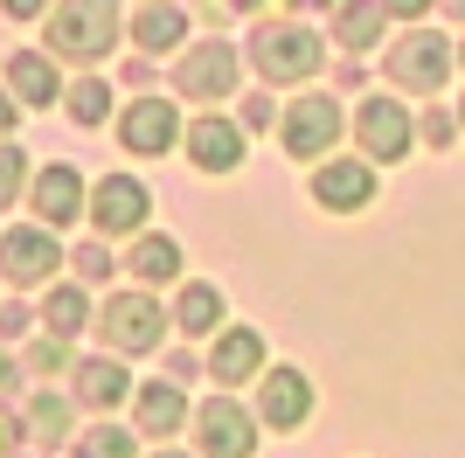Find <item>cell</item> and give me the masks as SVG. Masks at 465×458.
Returning <instances> with one entry per match:
<instances>
[{
  "mask_svg": "<svg viewBox=\"0 0 465 458\" xmlns=\"http://www.w3.org/2000/svg\"><path fill=\"white\" fill-rule=\"evenodd\" d=\"M459 125H465V105H459Z\"/></svg>",
  "mask_w": 465,
  "mask_h": 458,
  "instance_id": "40",
  "label": "cell"
},
{
  "mask_svg": "<svg viewBox=\"0 0 465 458\" xmlns=\"http://www.w3.org/2000/svg\"><path fill=\"white\" fill-rule=\"evenodd\" d=\"M70 458H139V444H133V431H125V423H91Z\"/></svg>",
  "mask_w": 465,
  "mask_h": 458,
  "instance_id": "26",
  "label": "cell"
},
{
  "mask_svg": "<svg viewBox=\"0 0 465 458\" xmlns=\"http://www.w3.org/2000/svg\"><path fill=\"white\" fill-rule=\"evenodd\" d=\"M153 215V188L139 174H104L91 188V229L97 236H139Z\"/></svg>",
  "mask_w": 465,
  "mask_h": 458,
  "instance_id": "5",
  "label": "cell"
},
{
  "mask_svg": "<svg viewBox=\"0 0 465 458\" xmlns=\"http://www.w3.org/2000/svg\"><path fill=\"white\" fill-rule=\"evenodd\" d=\"M354 139L369 146V160H403L417 139V118L396 97H369V105H354Z\"/></svg>",
  "mask_w": 465,
  "mask_h": 458,
  "instance_id": "9",
  "label": "cell"
},
{
  "mask_svg": "<svg viewBox=\"0 0 465 458\" xmlns=\"http://www.w3.org/2000/svg\"><path fill=\"white\" fill-rule=\"evenodd\" d=\"M459 70H465V42H459Z\"/></svg>",
  "mask_w": 465,
  "mask_h": 458,
  "instance_id": "38",
  "label": "cell"
},
{
  "mask_svg": "<svg viewBox=\"0 0 465 458\" xmlns=\"http://www.w3.org/2000/svg\"><path fill=\"white\" fill-rule=\"evenodd\" d=\"M70 417H77V396H70V389H42V396L21 403V431L35 444H63L70 438Z\"/></svg>",
  "mask_w": 465,
  "mask_h": 458,
  "instance_id": "20",
  "label": "cell"
},
{
  "mask_svg": "<svg viewBox=\"0 0 465 458\" xmlns=\"http://www.w3.org/2000/svg\"><path fill=\"white\" fill-rule=\"evenodd\" d=\"M42 326H49V334H63V341H77L84 326H91V299H84L77 285H56L49 299H42Z\"/></svg>",
  "mask_w": 465,
  "mask_h": 458,
  "instance_id": "24",
  "label": "cell"
},
{
  "mask_svg": "<svg viewBox=\"0 0 465 458\" xmlns=\"http://www.w3.org/2000/svg\"><path fill=\"white\" fill-rule=\"evenodd\" d=\"M7 133H15V97L0 91V139H7Z\"/></svg>",
  "mask_w": 465,
  "mask_h": 458,
  "instance_id": "35",
  "label": "cell"
},
{
  "mask_svg": "<svg viewBox=\"0 0 465 458\" xmlns=\"http://www.w3.org/2000/svg\"><path fill=\"white\" fill-rule=\"evenodd\" d=\"M320 35L312 28H299V21H264L251 35V70L264 76V84H299V76L320 70Z\"/></svg>",
  "mask_w": 465,
  "mask_h": 458,
  "instance_id": "2",
  "label": "cell"
},
{
  "mask_svg": "<svg viewBox=\"0 0 465 458\" xmlns=\"http://www.w3.org/2000/svg\"><path fill=\"white\" fill-rule=\"evenodd\" d=\"M0 15H7V21H42V15H49V0H0Z\"/></svg>",
  "mask_w": 465,
  "mask_h": 458,
  "instance_id": "32",
  "label": "cell"
},
{
  "mask_svg": "<svg viewBox=\"0 0 465 458\" xmlns=\"http://www.w3.org/2000/svg\"><path fill=\"white\" fill-rule=\"evenodd\" d=\"M174 326L181 334H215V326H223V292L202 285V278H188L181 299H174Z\"/></svg>",
  "mask_w": 465,
  "mask_h": 458,
  "instance_id": "22",
  "label": "cell"
},
{
  "mask_svg": "<svg viewBox=\"0 0 465 458\" xmlns=\"http://www.w3.org/2000/svg\"><path fill=\"white\" fill-rule=\"evenodd\" d=\"M251 125H272V97H251V105H243V133H251Z\"/></svg>",
  "mask_w": 465,
  "mask_h": 458,
  "instance_id": "33",
  "label": "cell"
},
{
  "mask_svg": "<svg viewBox=\"0 0 465 458\" xmlns=\"http://www.w3.org/2000/svg\"><path fill=\"white\" fill-rule=\"evenodd\" d=\"M28 202H35V223H42V229H70V223H77V209H84V181H77V167L49 160V167L35 174Z\"/></svg>",
  "mask_w": 465,
  "mask_h": 458,
  "instance_id": "16",
  "label": "cell"
},
{
  "mask_svg": "<svg viewBox=\"0 0 465 458\" xmlns=\"http://www.w3.org/2000/svg\"><path fill=\"white\" fill-rule=\"evenodd\" d=\"M104 112H112V91H104L97 76H84L77 91H70V118H77V125H104Z\"/></svg>",
  "mask_w": 465,
  "mask_h": 458,
  "instance_id": "27",
  "label": "cell"
},
{
  "mask_svg": "<svg viewBox=\"0 0 465 458\" xmlns=\"http://www.w3.org/2000/svg\"><path fill=\"white\" fill-rule=\"evenodd\" d=\"M181 423H188V389H181V382H139L133 389V431L174 438Z\"/></svg>",
  "mask_w": 465,
  "mask_h": 458,
  "instance_id": "18",
  "label": "cell"
},
{
  "mask_svg": "<svg viewBox=\"0 0 465 458\" xmlns=\"http://www.w3.org/2000/svg\"><path fill=\"white\" fill-rule=\"evenodd\" d=\"M312 410H320V396H312L306 368H264V382H257V423L299 431V423H312Z\"/></svg>",
  "mask_w": 465,
  "mask_h": 458,
  "instance_id": "6",
  "label": "cell"
},
{
  "mask_svg": "<svg viewBox=\"0 0 465 458\" xmlns=\"http://www.w3.org/2000/svg\"><path fill=\"white\" fill-rule=\"evenodd\" d=\"M194 431H202V458H251L257 452V417L236 396H209L194 410Z\"/></svg>",
  "mask_w": 465,
  "mask_h": 458,
  "instance_id": "7",
  "label": "cell"
},
{
  "mask_svg": "<svg viewBox=\"0 0 465 458\" xmlns=\"http://www.w3.org/2000/svg\"><path fill=\"white\" fill-rule=\"evenodd\" d=\"M341 105L333 97H299V105H285V125H278V139H285L292 160H320V153L341 139Z\"/></svg>",
  "mask_w": 465,
  "mask_h": 458,
  "instance_id": "8",
  "label": "cell"
},
{
  "mask_svg": "<svg viewBox=\"0 0 465 458\" xmlns=\"http://www.w3.org/2000/svg\"><path fill=\"white\" fill-rule=\"evenodd\" d=\"M333 35L348 42V49H369L382 35V0H341V15H333Z\"/></svg>",
  "mask_w": 465,
  "mask_h": 458,
  "instance_id": "25",
  "label": "cell"
},
{
  "mask_svg": "<svg viewBox=\"0 0 465 458\" xmlns=\"http://www.w3.org/2000/svg\"><path fill=\"white\" fill-rule=\"evenodd\" d=\"M181 35H188V15H181L174 0H153V7H139V15H133V42H139V49H153V56H160V49H174Z\"/></svg>",
  "mask_w": 465,
  "mask_h": 458,
  "instance_id": "21",
  "label": "cell"
},
{
  "mask_svg": "<svg viewBox=\"0 0 465 458\" xmlns=\"http://www.w3.org/2000/svg\"><path fill=\"white\" fill-rule=\"evenodd\" d=\"M312 202L327 215H354L375 202V167L361 160H327V167H312Z\"/></svg>",
  "mask_w": 465,
  "mask_h": 458,
  "instance_id": "14",
  "label": "cell"
},
{
  "mask_svg": "<svg viewBox=\"0 0 465 458\" xmlns=\"http://www.w3.org/2000/svg\"><path fill=\"white\" fill-rule=\"evenodd\" d=\"M292 7H299V0H292ZM306 7H327V0H306Z\"/></svg>",
  "mask_w": 465,
  "mask_h": 458,
  "instance_id": "37",
  "label": "cell"
},
{
  "mask_svg": "<svg viewBox=\"0 0 465 458\" xmlns=\"http://www.w3.org/2000/svg\"><path fill=\"white\" fill-rule=\"evenodd\" d=\"M77 271H84V285H97V278L112 271V257H104L97 244H84V250H77Z\"/></svg>",
  "mask_w": 465,
  "mask_h": 458,
  "instance_id": "31",
  "label": "cell"
},
{
  "mask_svg": "<svg viewBox=\"0 0 465 458\" xmlns=\"http://www.w3.org/2000/svg\"><path fill=\"white\" fill-rule=\"evenodd\" d=\"M118 35V0H63L49 15V49L70 63H97Z\"/></svg>",
  "mask_w": 465,
  "mask_h": 458,
  "instance_id": "3",
  "label": "cell"
},
{
  "mask_svg": "<svg viewBox=\"0 0 465 458\" xmlns=\"http://www.w3.org/2000/svg\"><path fill=\"white\" fill-rule=\"evenodd\" d=\"M56 264H63V250L42 223L0 236V278H7V285H42V278H56Z\"/></svg>",
  "mask_w": 465,
  "mask_h": 458,
  "instance_id": "11",
  "label": "cell"
},
{
  "mask_svg": "<svg viewBox=\"0 0 465 458\" xmlns=\"http://www.w3.org/2000/svg\"><path fill=\"white\" fill-rule=\"evenodd\" d=\"M181 139V112L167 105V97H139L133 112L118 118V146L139 153V160H153V153H167Z\"/></svg>",
  "mask_w": 465,
  "mask_h": 458,
  "instance_id": "13",
  "label": "cell"
},
{
  "mask_svg": "<svg viewBox=\"0 0 465 458\" xmlns=\"http://www.w3.org/2000/svg\"><path fill=\"white\" fill-rule=\"evenodd\" d=\"M97 334H104V354H153L160 334H167V313H160L153 292H112L97 305Z\"/></svg>",
  "mask_w": 465,
  "mask_h": 458,
  "instance_id": "1",
  "label": "cell"
},
{
  "mask_svg": "<svg viewBox=\"0 0 465 458\" xmlns=\"http://www.w3.org/2000/svg\"><path fill=\"white\" fill-rule=\"evenodd\" d=\"M445 15H459V21H465V0H445Z\"/></svg>",
  "mask_w": 465,
  "mask_h": 458,
  "instance_id": "36",
  "label": "cell"
},
{
  "mask_svg": "<svg viewBox=\"0 0 465 458\" xmlns=\"http://www.w3.org/2000/svg\"><path fill=\"white\" fill-rule=\"evenodd\" d=\"M125 271H133L146 292L174 285V278H181V244H174V236H160V229H139L133 244H125Z\"/></svg>",
  "mask_w": 465,
  "mask_h": 458,
  "instance_id": "19",
  "label": "cell"
},
{
  "mask_svg": "<svg viewBox=\"0 0 465 458\" xmlns=\"http://www.w3.org/2000/svg\"><path fill=\"white\" fill-rule=\"evenodd\" d=\"M209 375L223 389H243V382L264 375V334L257 326H223L215 334V354H209Z\"/></svg>",
  "mask_w": 465,
  "mask_h": 458,
  "instance_id": "15",
  "label": "cell"
},
{
  "mask_svg": "<svg viewBox=\"0 0 465 458\" xmlns=\"http://www.w3.org/2000/svg\"><path fill=\"white\" fill-rule=\"evenodd\" d=\"M236 76H243V56H236L230 42H194L188 56L174 63V84L188 97H230Z\"/></svg>",
  "mask_w": 465,
  "mask_h": 458,
  "instance_id": "12",
  "label": "cell"
},
{
  "mask_svg": "<svg viewBox=\"0 0 465 458\" xmlns=\"http://www.w3.org/2000/svg\"><path fill=\"white\" fill-rule=\"evenodd\" d=\"M15 382H21V368H15V354H7V341H0V396H7Z\"/></svg>",
  "mask_w": 465,
  "mask_h": 458,
  "instance_id": "34",
  "label": "cell"
},
{
  "mask_svg": "<svg viewBox=\"0 0 465 458\" xmlns=\"http://www.w3.org/2000/svg\"><path fill=\"white\" fill-rule=\"evenodd\" d=\"M382 70H389V84H403V91L430 97L451 70H459V56H451V42H445V35H430V28H410V35L389 42Z\"/></svg>",
  "mask_w": 465,
  "mask_h": 458,
  "instance_id": "4",
  "label": "cell"
},
{
  "mask_svg": "<svg viewBox=\"0 0 465 458\" xmlns=\"http://www.w3.org/2000/svg\"><path fill=\"white\" fill-rule=\"evenodd\" d=\"M70 347H77V341H63V334H49V341H35V347H28V362H35L42 375H49V368H63V362H70Z\"/></svg>",
  "mask_w": 465,
  "mask_h": 458,
  "instance_id": "29",
  "label": "cell"
},
{
  "mask_svg": "<svg viewBox=\"0 0 465 458\" xmlns=\"http://www.w3.org/2000/svg\"><path fill=\"white\" fill-rule=\"evenodd\" d=\"M21 167H28V160H21V146H7V139H0V209L21 194Z\"/></svg>",
  "mask_w": 465,
  "mask_h": 458,
  "instance_id": "28",
  "label": "cell"
},
{
  "mask_svg": "<svg viewBox=\"0 0 465 458\" xmlns=\"http://www.w3.org/2000/svg\"><path fill=\"white\" fill-rule=\"evenodd\" d=\"M7 91H15L21 105H49V97H56V70H49V56L21 49V56L7 63Z\"/></svg>",
  "mask_w": 465,
  "mask_h": 458,
  "instance_id": "23",
  "label": "cell"
},
{
  "mask_svg": "<svg viewBox=\"0 0 465 458\" xmlns=\"http://www.w3.org/2000/svg\"><path fill=\"white\" fill-rule=\"evenodd\" d=\"M160 458H188V452H160Z\"/></svg>",
  "mask_w": 465,
  "mask_h": 458,
  "instance_id": "39",
  "label": "cell"
},
{
  "mask_svg": "<svg viewBox=\"0 0 465 458\" xmlns=\"http://www.w3.org/2000/svg\"><path fill=\"white\" fill-rule=\"evenodd\" d=\"M70 396H77L84 410H97V417H104V410H118V403L133 396V375H125V362H118V354H97V362H77V368H70Z\"/></svg>",
  "mask_w": 465,
  "mask_h": 458,
  "instance_id": "17",
  "label": "cell"
},
{
  "mask_svg": "<svg viewBox=\"0 0 465 458\" xmlns=\"http://www.w3.org/2000/svg\"><path fill=\"white\" fill-rule=\"evenodd\" d=\"M28 326H35L28 305H0V341H28Z\"/></svg>",
  "mask_w": 465,
  "mask_h": 458,
  "instance_id": "30",
  "label": "cell"
},
{
  "mask_svg": "<svg viewBox=\"0 0 465 458\" xmlns=\"http://www.w3.org/2000/svg\"><path fill=\"white\" fill-rule=\"evenodd\" d=\"M243 153H251V133H243V118L230 112H209L188 125V160L202 174H236L243 167Z\"/></svg>",
  "mask_w": 465,
  "mask_h": 458,
  "instance_id": "10",
  "label": "cell"
}]
</instances>
